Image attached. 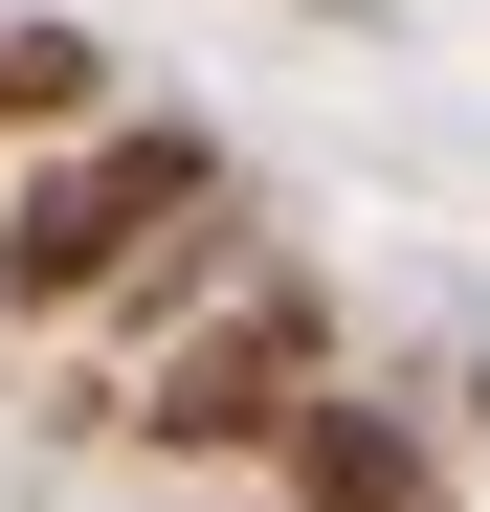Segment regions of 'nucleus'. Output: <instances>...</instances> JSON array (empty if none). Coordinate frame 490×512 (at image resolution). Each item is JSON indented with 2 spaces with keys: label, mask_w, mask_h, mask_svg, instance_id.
Listing matches in <instances>:
<instances>
[{
  "label": "nucleus",
  "mask_w": 490,
  "mask_h": 512,
  "mask_svg": "<svg viewBox=\"0 0 490 512\" xmlns=\"http://www.w3.org/2000/svg\"><path fill=\"white\" fill-rule=\"evenodd\" d=\"M179 201H223V134H201V112H134V90H112V112L23 134V156H0V312H23V334L90 312Z\"/></svg>",
  "instance_id": "obj_1"
},
{
  "label": "nucleus",
  "mask_w": 490,
  "mask_h": 512,
  "mask_svg": "<svg viewBox=\"0 0 490 512\" xmlns=\"http://www.w3.org/2000/svg\"><path fill=\"white\" fill-rule=\"evenodd\" d=\"M312 379H335V290H312V268H223V312H179L90 423L156 446V468H268V423H290Z\"/></svg>",
  "instance_id": "obj_2"
},
{
  "label": "nucleus",
  "mask_w": 490,
  "mask_h": 512,
  "mask_svg": "<svg viewBox=\"0 0 490 512\" xmlns=\"http://www.w3.org/2000/svg\"><path fill=\"white\" fill-rule=\"evenodd\" d=\"M468 446L446 423H401V401H357V379H312L290 423H268V490H312V512H424Z\"/></svg>",
  "instance_id": "obj_3"
},
{
  "label": "nucleus",
  "mask_w": 490,
  "mask_h": 512,
  "mask_svg": "<svg viewBox=\"0 0 490 512\" xmlns=\"http://www.w3.org/2000/svg\"><path fill=\"white\" fill-rule=\"evenodd\" d=\"M67 112H112V45H90V23H0V156L67 134Z\"/></svg>",
  "instance_id": "obj_4"
}]
</instances>
